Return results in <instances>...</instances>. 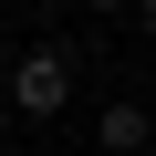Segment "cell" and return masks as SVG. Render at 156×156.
<instances>
[{"label": "cell", "mask_w": 156, "mask_h": 156, "mask_svg": "<svg viewBox=\"0 0 156 156\" xmlns=\"http://www.w3.org/2000/svg\"><path fill=\"white\" fill-rule=\"evenodd\" d=\"M62 104H73V62H62L52 42H31V52L11 62V115H21V125H52Z\"/></svg>", "instance_id": "obj_1"}, {"label": "cell", "mask_w": 156, "mask_h": 156, "mask_svg": "<svg viewBox=\"0 0 156 156\" xmlns=\"http://www.w3.org/2000/svg\"><path fill=\"white\" fill-rule=\"evenodd\" d=\"M94 146H104V156H146V146H156V115H146V104H104V115H94Z\"/></svg>", "instance_id": "obj_2"}, {"label": "cell", "mask_w": 156, "mask_h": 156, "mask_svg": "<svg viewBox=\"0 0 156 156\" xmlns=\"http://www.w3.org/2000/svg\"><path fill=\"white\" fill-rule=\"evenodd\" d=\"M135 31H146V42H156V0H135Z\"/></svg>", "instance_id": "obj_3"}, {"label": "cell", "mask_w": 156, "mask_h": 156, "mask_svg": "<svg viewBox=\"0 0 156 156\" xmlns=\"http://www.w3.org/2000/svg\"><path fill=\"white\" fill-rule=\"evenodd\" d=\"M11 125H21V115H11V94H0V146H11Z\"/></svg>", "instance_id": "obj_4"}, {"label": "cell", "mask_w": 156, "mask_h": 156, "mask_svg": "<svg viewBox=\"0 0 156 156\" xmlns=\"http://www.w3.org/2000/svg\"><path fill=\"white\" fill-rule=\"evenodd\" d=\"M83 11H135V0H83Z\"/></svg>", "instance_id": "obj_5"}, {"label": "cell", "mask_w": 156, "mask_h": 156, "mask_svg": "<svg viewBox=\"0 0 156 156\" xmlns=\"http://www.w3.org/2000/svg\"><path fill=\"white\" fill-rule=\"evenodd\" d=\"M31 156H52V146H31Z\"/></svg>", "instance_id": "obj_6"}]
</instances>
